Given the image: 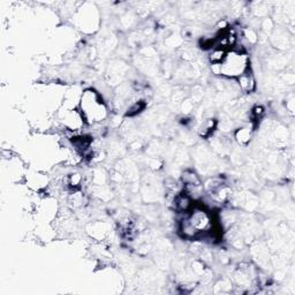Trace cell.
Listing matches in <instances>:
<instances>
[{"label": "cell", "instance_id": "cell-1", "mask_svg": "<svg viewBox=\"0 0 295 295\" xmlns=\"http://www.w3.org/2000/svg\"><path fill=\"white\" fill-rule=\"evenodd\" d=\"M80 111L86 125H96L108 117V108L102 96L94 89H85L80 99Z\"/></svg>", "mask_w": 295, "mask_h": 295}, {"label": "cell", "instance_id": "cell-4", "mask_svg": "<svg viewBox=\"0 0 295 295\" xmlns=\"http://www.w3.org/2000/svg\"><path fill=\"white\" fill-rule=\"evenodd\" d=\"M235 80L239 90L245 92V94H252L256 90V79L250 68Z\"/></svg>", "mask_w": 295, "mask_h": 295}, {"label": "cell", "instance_id": "cell-7", "mask_svg": "<svg viewBox=\"0 0 295 295\" xmlns=\"http://www.w3.org/2000/svg\"><path fill=\"white\" fill-rule=\"evenodd\" d=\"M172 208L176 213H187L193 209V200L185 191H181L175 196Z\"/></svg>", "mask_w": 295, "mask_h": 295}, {"label": "cell", "instance_id": "cell-11", "mask_svg": "<svg viewBox=\"0 0 295 295\" xmlns=\"http://www.w3.org/2000/svg\"><path fill=\"white\" fill-rule=\"evenodd\" d=\"M242 37L248 42L249 44H256L258 42V35L253 28H245L242 30Z\"/></svg>", "mask_w": 295, "mask_h": 295}, {"label": "cell", "instance_id": "cell-12", "mask_svg": "<svg viewBox=\"0 0 295 295\" xmlns=\"http://www.w3.org/2000/svg\"><path fill=\"white\" fill-rule=\"evenodd\" d=\"M264 114H265V108L263 107L262 105H255V106L252 108V111H250V117H252L253 121H257L259 119H262Z\"/></svg>", "mask_w": 295, "mask_h": 295}, {"label": "cell", "instance_id": "cell-15", "mask_svg": "<svg viewBox=\"0 0 295 295\" xmlns=\"http://www.w3.org/2000/svg\"><path fill=\"white\" fill-rule=\"evenodd\" d=\"M256 5H257V6H258V8H259V12H261V11H262V9H261V6H263V4H262V2H259V4H256ZM263 11H264V13H263V15H262V13H258V11H254V13H255V15H256V17H258V18H262V17H265V18H267L268 11H267V9H265V8H264V9H263Z\"/></svg>", "mask_w": 295, "mask_h": 295}, {"label": "cell", "instance_id": "cell-13", "mask_svg": "<svg viewBox=\"0 0 295 295\" xmlns=\"http://www.w3.org/2000/svg\"><path fill=\"white\" fill-rule=\"evenodd\" d=\"M261 28L265 34H270L274 30V22L270 18H264L261 22Z\"/></svg>", "mask_w": 295, "mask_h": 295}, {"label": "cell", "instance_id": "cell-5", "mask_svg": "<svg viewBox=\"0 0 295 295\" xmlns=\"http://www.w3.org/2000/svg\"><path fill=\"white\" fill-rule=\"evenodd\" d=\"M108 225L105 221H95L86 226V232L96 241H103L108 235Z\"/></svg>", "mask_w": 295, "mask_h": 295}, {"label": "cell", "instance_id": "cell-2", "mask_svg": "<svg viewBox=\"0 0 295 295\" xmlns=\"http://www.w3.org/2000/svg\"><path fill=\"white\" fill-rule=\"evenodd\" d=\"M220 76L226 79H238L250 68V58L247 52L229 50L225 59L219 63Z\"/></svg>", "mask_w": 295, "mask_h": 295}, {"label": "cell", "instance_id": "cell-14", "mask_svg": "<svg viewBox=\"0 0 295 295\" xmlns=\"http://www.w3.org/2000/svg\"><path fill=\"white\" fill-rule=\"evenodd\" d=\"M194 102L191 101V99H185V101H182L181 110L185 114H189L191 111H194Z\"/></svg>", "mask_w": 295, "mask_h": 295}, {"label": "cell", "instance_id": "cell-8", "mask_svg": "<svg viewBox=\"0 0 295 295\" xmlns=\"http://www.w3.org/2000/svg\"><path fill=\"white\" fill-rule=\"evenodd\" d=\"M181 182L185 187H198L203 186L200 175L197 174L194 169H185L181 175Z\"/></svg>", "mask_w": 295, "mask_h": 295}, {"label": "cell", "instance_id": "cell-6", "mask_svg": "<svg viewBox=\"0 0 295 295\" xmlns=\"http://www.w3.org/2000/svg\"><path fill=\"white\" fill-rule=\"evenodd\" d=\"M254 125L248 124L245 126L239 127L238 129L234 131V139L236 143L241 147H248L249 143L252 142L253 135H254Z\"/></svg>", "mask_w": 295, "mask_h": 295}, {"label": "cell", "instance_id": "cell-10", "mask_svg": "<svg viewBox=\"0 0 295 295\" xmlns=\"http://www.w3.org/2000/svg\"><path fill=\"white\" fill-rule=\"evenodd\" d=\"M227 51L221 47H213L209 54V62L211 65H219L225 59Z\"/></svg>", "mask_w": 295, "mask_h": 295}, {"label": "cell", "instance_id": "cell-3", "mask_svg": "<svg viewBox=\"0 0 295 295\" xmlns=\"http://www.w3.org/2000/svg\"><path fill=\"white\" fill-rule=\"evenodd\" d=\"M187 218L200 234V239L202 235L209 232L211 227L213 226L212 217H211L209 211L203 209V208H195L193 211L190 210L187 213Z\"/></svg>", "mask_w": 295, "mask_h": 295}, {"label": "cell", "instance_id": "cell-9", "mask_svg": "<svg viewBox=\"0 0 295 295\" xmlns=\"http://www.w3.org/2000/svg\"><path fill=\"white\" fill-rule=\"evenodd\" d=\"M217 127H218V121L216 119L210 118V119L202 121L200 127H198L197 133L201 137H210L213 134L214 129H217Z\"/></svg>", "mask_w": 295, "mask_h": 295}]
</instances>
